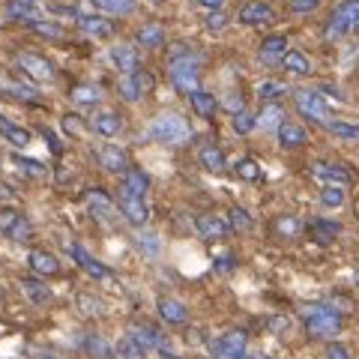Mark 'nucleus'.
I'll return each instance as SVG.
<instances>
[{"label":"nucleus","mask_w":359,"mask_h":359,"mask_svg":"<svg viewBox=\"0 0 359 359\" xmlns=\"http://www.w3.org/2000/svg\"><path fill=\"white\" fill-rule=\"evenodd\" d=\"M150 138L165 144V147H183V144L192 138V126H189V120L183 114H177V111H165V114H159L153 120Z\"/></svg>","instance_id":"obj_1"},{"label":"nucleus","mask_w":359,"mask_h":359,"mask_svg":"<svg viewBox=\"0 0 359 359\" xmlns=\"http://www.w3.org/2000/svg\"><path fill=\"white\" fill-rule=\"evenodd\" d=\"M306 330L311 339H335L341 330V314L327 306H309L306 309Z\"/></svg>","instance_id":"obj_2"},{"label":"nucleus","mask_w":359,"mask_h":359,"mask_svg":"<svg viewBox=\"0 0 359 359\" xmlns=\"http://www.w3.org/2000/svg\"><path fill=\"white\" fill-rule=\"evenodd\" d=\"M201 54L195 57H183L171 63V84L180 90L183 96H192L195 90H201Z\"/></svg>","instance_id":"obj_3"},{"label":"nucleus","mask_w":359,"mask_h":359,"mask_svg":"<svg viewBox=\"0 0 359 359\" xmlns=\"http://www.w3.org/2000/svg\"><path fill=\"white\" fill-rule=\"evenodd\" d=\"M84 204L90 210V216H93L96 222H102V224H114L120 219L117 204L108 198L105 189H99V186L96 189H87V192H84Z\"/></svg>","instance_id":"obj_4"},{"label":"nucleus","mask_w":359,"mask_h":359,"mask_svg":"<svg viewBox=\"0 0 359 359\" xmlns=\"http://www.w3.org/2000/svg\"><path fill=\"white\" fill-rule=\"evenodd\" d=\"M18 69L25 72V78H30L33 84H45L54 78V63L48 57H42V54H33V51H21L18 54Z\"/></svg>","instance_id":"obj_5"},{"label":"nucleus","mask_w":359,"mask_h":359,"mask_svg":"<svg viewBox=\"0 0 359 359\" xmlns=\"http://www.w3.org/2000/svg\"><path fill=\"white\" fill-rule=\"evenodd\" d=\"M117 210H120V219L129 222L132 228H147V222H150V207H147V201H144V198H135V195L120 192Z\"/></svg>","instance_id":"obj_6"},{"label":"nucleus","mask_w":359,"mask_h":359,"mask_svg":"<svg viewBox=\"0 0 359 359\" xmlns=\"http://www.w3.org/2000/svg\"><path fill=\"white\" fill-rule=\"evenodd\" d=\"M294 105L306 120L311 123H327V102L314 90H294Z\"/></svg>","instance_id":"obj_7"},{"label":"nucleus","mask_w":359,"mask_h":359,"mask_svg":"<svg viewBox=\"0 0 359 359\" xmlns=\"http://www.w3.org/2000/svg\"><path fill=\"white\" fill-rule=\"evenodd\" d=\"M212 359H245V332H224L222 339L210 341Z\"/></svg>","instance_id":"obj_8"},{"label":"nucleus","mask_w":359,"mask_h":359,"mask_svg":"<svg viewBox=\"0 0 359 359\" xmlns=\"http://www.w3.org/2000/svg\"><path fill=\"white\" fill-rule=\"evenodd\" d=\"M96 159H99V165H102L108 174H117V177H123L132 168L126 150L117 147V144H102V147L96 150Z\"/></svg>","instance_id":"obj_9"},{"label":"nucleus","mask_w":359,"mask_h":359,"mask_svg":"<svg viewBox=\"0 0 359 359\" xmlns=\"http://www.w3.org/2000/svg\"><path fill=\"white\" fill-rule=\"evenodd\" d=\"M66 252H69V257L84 269V273L90 276V278H111V269L105 266V264H99L93 255H90L84 245H78V243H66Z\"/></svg>","instance_id":"obj_10"},{"label":"nucleus","mask_w":359,"mask_h":359,"mask_svg":"<svg viewBox=\"0 0 359 359\" xmlns=\"http://www.w3.org/2000/svg\"><path fill=\"white\" fill-rule=\"evenodd\" d=\"M108 54H111V63H114L123 75H132V72L141 69V54H138V48H135L132 42H117V45H111Z\"/></svg>","instance_id":"obj_11"},{"label":"nucleus","mask_w":359,"mask_h":359,"mask_svg":"<svg viewBox=\"0 0 359 359\" xmlns=\"http://www.w3.org/2000/svg\"><path fill=\"white\" fill-rule=\"evenodd\" d=\"M0 231H4L13 243H25L33 233V224L27 216H21V212L6 210V212H0Z\"/></svg>","instance_id":"obj_12"},{"label":"nucleus","mask_w":359,"mask_h":359,"mask_svg":"<svg viewBox=\"0 0 359 359\" xmlns=\"http://www.w3.org/2000/svg\"><path fill=\"white\" fill-rule=\"evenodd\" d=\"M150 75H141V69L138 72H132V75H123L120 78V84H117V90H120V99L123 102H129V105H135V102H141V96L150 90Z\"/></svg>","instance_id":"obj_13"},{"label":"nucleus","mask_w":359,"mask_h":359,"mask_svg":"<svg viewBox=\"0 0 359 359\" xmlns=\"http://www.w3.org/2000/svg\"><path fill=\"white\" fill-rule=\"evenodd\" d=\"M311 177L323 180V183H330V186H341V189L353 183V174L347 171L344 165H335V162H314L311 165Z\"/></svg>","instance_id":"obj_14"},{"label":"nucleus","mask_w":359,"mask_h":359,"mask_svg":"<svg viewBox=\"0 0 359 359\" xmlns=\"http://www.w3.org/2000/svg\"><path fill=\"white\" fill-rule=\"evenodd\" d=\"M237 18H240V25H245V27H257V25H269V21L276 18V13H273V6H269L266 0H249V4L237 13Z\"/></svg>","instance_id":"obj_15"},{"label":"nucleus","mask_w":359,"mask_h":359,"mask_svg":"<svg viewBox=\"0 0 359 359\" xmlns=\"http://www.w3.org/2000/svg\"><path fill=\"white\" fill-rule=\"evenodd\" d=\"M129 341H135L141 347L144 353H150V351H159V347L165 344V335L156 330V327H150V323H135V327L129 330V335H126Z\"/></svg>","instance_id":"obj_16"},{"label":"nucleus","mask_w":359,"mask_h":359,"mask_svg":"<svg viewBox=\"0 0 359 359\" xmlns=\"http://www.w3.org/2000/svg\"><path fill=\"white\" fill-rule=\"evenodd\" d=\"M0 138H4L6 144H13L15 150H27L33 144V132L18 126L15 120H9L6 114H0Z\"/></svg>","instance_id":"obj_17"},{"label":"nucleus","mask_w":359,"mask_h":359,"mask_svg":"<svg viewBox=\"0 0 359 359\" xmlns=\"http://www.w3.org/2000/svg\"><path fill=\"white\" fill-rule=\"evenodd\" d=\"M195 228L207 243H219V240H224L231 233V224L224 219H219V216H210V212H204V216L195 219Z\"/></svg>","instance_id":"obj_18"},{"label":"nucleus","mask_w":359,"mask_h":359,"mask_svg":"<svg viewBox=\"0 0 359 359\" xmlns=\"http://www.w3.org/2000/svg\"><path fill=\"white\" fill-rule=\"evenodd\" d=\"M90 129L96 135H102V138H117L123 132V117L117 111H96V114L90 117Z\"/></svg>","instance_id":"obj_19"},{"label":"nucleus","mask_w":359,"mask_h":359,"mask_svg":"<svg viewBox=\"0 0 359 359\" xmlns=\"http://www.w3.org/2000/svg\"><path fill=\"white\" fill-rule=\"evenodd\" d=\"M156 309H159V318L168 327H183V323H189V309L174 297H162L156 302Z\"/></svg>","instance_id":"obj_20"},{"label":"nucleus","mask_w":359,"mask_h":359,"mask_svg":"<svg viewBox=\"0 0 359 359\" xmlns=\"http://www.w3.org/2000/svg\"><path fill=\"white\" fill-rule=\"evenodd\" d=\"M75 27L84 30L87 36H93V39H108L111 33H114V25H111L105 15H84V13H78Z\"/></svg>","instance_id":"obj_21"},{"label":"nucleus","mask_w":359,"mask_h":359,"mask_svg":"<svg viewBox=\"0 0 359 359\" xmlns=\"http://www.w3.org/2000/svg\"><path fill=\"white\" fill-rule=\"evenodd\" d=\"M27 266L33 269L36 276H57L60 273V261L54 257L51 252H45V249H30L27 252Z\"/></svg>","instance_id":"obj_22"},{"label":"nucleus","mask_w":359,"mask_h":359,"mask_svg":"<svg viewBox=\"0 0 359 359\" xmlns=\"http://www.w3.org/2000/svg\"><path fill=\"white\" fill-rule=\"evenodd\" d=\"M189 99V105H192V111L201 117V120H210V117H216V111H219V99L216 93H210V90H195L192 96H186Z\"/></svg>","instance_id":"obj_23"},{"label":"nucleus","mask_w":359,"mask_h":359,"mask_svg":"<svg viewBox=\"0 0 359 359\" xmlns=\"http://www.w3.org/2000/svg\"><path fill=\"white\" fill-rule=\"evenodd\" d=\"M255 120H257V129H264V132H278V126H282L287 117H285V108L278 105V102H266V105L255 114Z\"/></svg>","instance_id":"obj_24"},{"label":"nucleus","mask_w":359,"mask_h":359,"mask_svg":"<svg viewBox=\"0 0 359 359\" xmlns=\"http://www.w3.org/2000/svg\"><path fill=\"white\" fill-rule=\"evenodd\" d=\"M123 192L126 195H135V198H147L150 192V177L141 171V168H129L123 174Z\"/></svg>","instance_id":"obj_25"},{"label":"nucleus","mask_w":359,"mask_h":359,"mask_svg":"<svg viewBox=\"0 0 359 359\" xmlns=\"http://www.w3.org/2000/svg\"><path fill=\"white\" fill-rule=\"evenodd\" d=\"M278 144H282L285 150H297V147H302V144L309 141V135H306V129L302 126H297V123H290V120H285L282 126H278Z\"/></svg>","instance_id":"obj_26"},{"label":"nucleus","mask_w":359,"mask_h":359,"mask_svg":"<svg viewBox=\"0 0 359 359\" xmlns=\"http://www.w3.org/2000/svg\"><path fill=\"white\" fill-rule=\"evenodd\" d=\"M198 159H201V168L210 174H222L224 168H228V159H224L222 147H216V144H204L198 153Z\"/></svg>","instance_id":"obj_27"},{"label":"nucleus","mask_w":359,"mask_h":359,"mask_svg":"<svg viewBox=\"0 0 359 359\" xmlns=\"http://www.w3.org/2000/svg\"><path fill=\"white\" fill-rule=\"evenodd\" d=\"M135 42H138L141 48H162V45H165V27L159 25V21H150V25L138 27V33H135Z\"/></svg>","instance_id":"obj_28"},{"label":"nucleus","mask_w":359,"mask_h":359,"mask_svg":"<svg viewBox=\"0 0 359 359\" xmlns=\"http://www.w3.org/2000/svg\"><path fill=\"white\" fill-rule=\"evenodd\" d=\"M69 99L75 105H81V108H90V105H99L102 102V90H99L96 84H75L69 90Z\"/></svg>","instance_id":"obj_29"},{"label":"nucleus","mask_w":359,"mask_h":359,"mask_svg":"<svg viewBox=\"0 0 359 359\" xmlns=\"http://www.w3.org/2000/svg\"><path fill=\"white\" fill-rule=\"evenodd\" d=\"M21 290H25V297L33 302V306L51 302V287L45 282H39V278H21Z\"/></svg>","instance_id":"obj_30"},{"label":"nucleus","mask_w":359,"mask_h":359,"mask_svg":"<svg viewBox=\"0 0 359 359\" xmlns=\"http://www.w3.org/2000/svg\"><path fill=\"white\" fill-rule=\"evenodd\" d=\"M287 54V36H282V33H276V36H266L261 42V60L273 63V60H282Z\"/></svg>","instance_id":"obj_31"},{"label":"nucleus","mask_w":359,"mask_h":359,"mask_svg":"<svg viewBox=\"0 0 359 359\" xmlns=\"http://www.w3.org/2000/svg\"><path fill=\"white\" fill-rule=\"evenodd\" d=\"M282 66H285V72H290V75H299V78L311 75V60H309L302 51H297V48H290V51L285 54Z\"/></svg>","instance_id":"obj_32"},{"label":"nucleus","mask_w":359,"mask_h":359,"mask_svg":"<svg viewBox=\"0 0 359 359\" xmlns=\"http://www.w3.org/2000/svg\"><path fill=\"white\" fill-rule=\"evenodd\" d=\"M309 233L318 243H332L335 237L341 233V224L339 222H330V219H318V222H311L309 224Z\"/></svg>","instance_id":"obj_33"},{"label":"nucleus","mask_w":359,"mask_h":359,"mask_svg":"<svg viewBox=\"0 0 359 359\" xmlns=\"http://www.w3.org/2000/svg\"><path fill=\"white\" fill-rule=\"evenodd\" d=\"M30 33H36V36L42 39H66V30L63 25H57V21H48V18H39V21H30V25H25Z\"/></svg>","instance_id":"obj_34"},{"label":"nucleus","mask_w":359,"mask_h":359,"mask_svg":"<svg viewBox=\"0 0 359 359\" xmlns=\"http://www.w3.org/2000/svg\"><path fill=\"white\" fill-rule=\"evenodd\" d=\"M0 93L9 99H25V102L36 99V90L27 87L25 81H13V78H0Z\"/></svg>","instance_id":"obj_35"},{"label":"nucleus","mask_w":359,"mask_h":359,"mask_svg":"<svg viewBox=\"0 0 359 359\" xmlns=\"http://www.w3.org/2000/svg\"><path fill=\"white\" fill-rule=\"evenodd\" d=\"M90 4H93L96 9H102V13H108V15H129L138 0H90Z\"/></svg>","instance_id":"obj_36"},{"label":"nucleus","mask_w":359,"mask_h":359,"mask_svg":"<svg viewBox=\"0 0 359 359\" xmlns=\"http://www.w3.org/2000/svg\"><path fill=\"white\" fill-rule=\"evenodd\" d=\"M13 165L18 168L25 177H33V180H42V177H48V168H45L42 162L36 159H25V156H13Z\"/></svg>","instance_id":"obj_37"},{"label":"nucleus","mask_w":359,"mask_h":359,"mask_svg":"<svg viewBox=\"0 0 359 359\" xmlns=\"http://www.w3.org/2000/svg\"><path fill=\"white\" fill-rule=\"evenodd\" d=\"M84 347H87V353L96 356V359H114V347H111L102 335H87Z\"/></svg>","instance_id":"obj_38"},{"label":"nucleus","mask_w":359,"mask_h":359,"mask_svg":"<svg viewBox=\"0 0 359 359\" xmlns=\"http://www.w3.org/2000/svg\"><path fill=\"white\" fill-rule=\"evenodd\" d=\"M332 18H335V21H341L344 27H351V30H353V25L359 21V0H344V4L332 13Z\"/></svg>","instance_id":"obj_39"},{"label":"nucleus","mask_w":359,"mask_h":359,"mask_svg":"<svg viewBox=\"0 0 359 359\" xmlns=\"http://www.w3.org/2000/svg\"><path fill=\"white\" fill-rule=\"evenodd\" d=\"M327 129L341 141H359V126L347 120H327Z\"/></svg>","instance_id":"obj_40"},{"label":"nucleus","mask_w":359,"mask_h":359,"mask_svg":"<svg viewBox=\"0 0 359 359\" xmlns=\"http://www.w3.org/2000/svg\"><path fill=\"white\" fill-rule=\"evenodd\" d=\"M287 93V84L282 81H273V78H266V81L257 84V96H261V102H276L278 96Z\"/></svg>","instance_id":"obj_41"},{"label":"nucleus","mask_w":359,"mask_h":359,"mask_svg":"<svg viewBox=\"0 0 359 359\" xmlns=\"http://www.w3.org/2000/svg\"><path fill=\"white\" fill-rule=\"evenodd\" d=\"M233 174L245 180V183H257V180H261V165L255 159H237L233 162Z\"/></svg>","instance_id":"obj_42"},{"label":"nucleus","mask_w":359,"mask_h":359,"mask_svg":"<svg viewBox=\"0 0 359 359\" xmlns=\"http://www.w3.org/2000/svg\"><path fill=\"white\" fill-rule=\"evenodd\" d=\"M344 201H347V195H344L341 186H323V189H320V204L327 207V210L344 207Z\"/></svg>","instance_id":"obj_43"},{"label":"nucleus","mask_w":359,"mask_h":359,"mask_svg":"<svg viewBox=\"0 0 359 359\" xmlns=\"http://www.w3.org/2000/svg\"><path fill=\"white\" fill-rule=\"evenodd\" d=\"M75 306H78V311H81V314H87V318H99V314L105 311L102 299H96L93 294H78Z\"/></svg>","instance_id":"obj_44"},{"label":"nucleus","mask_w":359,"mask_h":359,"mask_svg":"<svg viewBox=\"0 0 359 359\" xmlns=\"http://www.w3.org/2000/svg\"><path fill=\"white\" fill-rule=\"evenodd\" d=\"M299 231H302V222L297 216H278L276 219V233L278 237L294 240V237H299Z\"/></svg>","instance_id":"obj_45"},{"label":"nucleus","mask_w":359,"mask_h":359,"mask_svg":"<svg viewBox=\"0 0 359 359\" xmlns=\"http://www.w3.org/2000/svg\"><path fill=\"white\" fill-rule=\"evenodd\" d=\"M228 216H231V231H243V233H249L252 228H255V222H252V216H249V212H245L243 207H231V212H228Z\"/></svg>","instance_id":"obj_46"},{"label":"nucleus","mask_w":359,"mask_h":359,"mask_svg":"<svg viewBox=\"0 0 359 359\" xmlns=\"http://www.w3.org/2000/svg\"><path fill=\"white\" fill-rule=\"evenodd\" d=\"M231 126L237 135H249V132L257 129V120H255V114H249V111H240V114L231 117Z\"/></svg>","instance_id":"obj_47"},{"label":"nucleus","mask_w":359,"mask_h":359,"mask_svg":"<svg viewBox=\"0 0 359 359\" xmlns=\"http://www.w3.org/2000/svg\"><path fill=\"white\" fill-rule=\"evenodd\" d=\"M87 126H90V123H87ZM84 117H78V114H63V132L66 135H75V138H78V135H84Z\"/></svg>","instance_id":"obj_48"},{"label":"nucleus","mask_w":359,"mask_h":359,"mask_svg":"<svg viewBox=\"0 0 359 359\" xmlns=\"http://www.w3.org/2000/svg\"><path fill=\"white\" fill-rule=\"evenodd\" d=\"M138 245H141V249L144 252H147V255H159L162 252V240H159V233H141V237H138Z\"/></svg>","instance_id":"obj_49"},{"label":"nucleus","mask_w":359,"mask_h":359,"mask_svg":"<svg viewBox=\"0 0 359 359\" xmlns=\"http://www.w3.org/2000/svg\"><path fill=\"white\" fill-rule=\"evenodd\" d=\"M204 27H207L210 33H222L224 27H228V15H224L222 9H219V13H210L207 21H204Z\"/></svg>","instance_id":"obj_50"},{"label":"nucleus","mask_w":359,"mask_h":359,"mask_svg":"<svg viewBox=\"0 0 359 359\" xmlns=\"http://www.w3.org/2000/svg\"><path fill=\"white\" fill-rule=\"evenodd\" d=\"M318 6H320V0H290V13H297V15H309Z\"/></svg>","instance_id":"obj_51"},{"label":"nucleus","mask_w":359,"mask_h":359,"mask_svg":"<svg viewBox=\"0 0 359 359\" xmlns=\"http://www.w3.org/2000/svg\"><path fill=\"white\" fill-rule=\"evenodd\" d=\"M144 356H147V353H144L135 341H129V339H126V341L120 344V359H144Z\"/></svg>","instance_id":"obj_52"},{"label":"nucleus","mask_w":359,"mask_h":359,"mask_svg":"<svg viewBox=\"0 0 359 359\" xmlns=\"http://www.w3.org/2000/svg\"><path fill=\"white\" fill-rule=\"evenodd\" d=\"M266 327L273 330L276 335H287V332H290V320H287V318H278V314H276V318L266 320Z\"/></svg>","instance_id":"obj_53"},{"label":"nucleus","mask_w":359,"mask_h":359,"mask_svg":"<svg viewBox=\"0 0 359 359\" xmlns=\"http://www.w3.org/2000/svg\"><path fill=\"white\" fill-rule=\"evenodd\" d=\"M327 359H351V351L344 344H330L327 347Z\"/></svg>","instance_id":"obj_54"},{"label":"nucleus","mask_w":359,"mask_h":359,"mask_svg":"<svg viewBox=\"0 0 359 359\" xmlns=\"http://www.w3.org/2000/svg\"><path fill=\"white\" fill-rule=\"evenodd\" d=\"M42 138H45V141H48V147H51V153H54V156H63V144H60L57 138H54V132H48V129H42Z\"/></svg>","instance_id":"obj_55"},{"label":"nucleus","mask_w":359,"mask_h":359,"mask_svg":"<svg viewBox=\"0 0 359 359\" xmlns=\"http://www.w3.org/2000/svg\"><path fill=\"white\" fill-rule=\"evenodd\" d=\"M233 266H237V264H233V255H222L219 261H216L219 273H233Z\"/></svg>","instance_id":"obj_56"},{"label":"nucleus","mask_w":359,"mask_h":359,"mask_svg":"<svg viewBox=\"0 0 359 359\" xmlns=\"http://www.w3.org/2000/svg\"><path fill=\"white\" fill-rule=\"evenodd\" d=\"M198 6L210 9V13H219V9L224 6V0H198Z\"/></svg>","instance_id":"obj_57"},{"label":"nucleus","mask_w":359,"mask_h":359,"mask_svg":"<svg viewBox=\"0 0 359 359\" xmlns=\"http://www.w3.org/2000/svg\"><path fill=\"white\" fill-rule=\"evenodd\" d=\"M13 198H15V195H13V189L0 183V204H9V201H13Z\"/></svg>","instance_id":"obj_58"},{"label":"nucleus","mask_w":359,"mask_h":359,"mask_svg":"<svg viewBox=\"0 0 359 359\" xmlns=\"http://www.w3.org/2000/svg\"><path fill=\"white\" fill-rule=\"evenodd\" d=\"M159 353H162V359H180V356H177L174 351H168V347H165V344L159 347Z\"/></svg>","instance_id":"obj_59"},{"label":"nucleus","mask_w":359,"mask_h":359,"mask_svg":"<svg viewBox=\"0 0 359 359\" xmlns=\"http://www.w3.org/2000/svg\"><path fill=\"white\" fill-rule=\"evenodd\" d=\"M18 4H33V6H39L42 0H18Z\"/></svg>","instance_id":"obj_60"},{"label":"nucleus","mask_w":359,"mask_h":359,"mask_svg":"<svg viewBox=\"0 0 359 359\" xmlns=\"http://www.w3.org/2000/svg\"><path fill=\"white\" fill-rule=\"evenodd\" d=\"M353 30H356V33H359V21H356V25H353Z\"/></svg>","instance_id":"obj_61"},{"label":"nucleus","mask_w":359,"mask_h":359,"mask_svg":"<svg viewBox=\"0 0 359 359\" xmlns=\"http://www.w3.org/2000/svg\"><path fill=\"white\" fill-rule=\"evenodd\" d=\"M153 4H165V0H153Z\"/></svg>","instance_id":"obj_62"},{"label":"nucleus","mask_w":359,"mask_h":359,"mask_svg":"<svg viewBox=\"0 0 359 359\" xmlns=\"http://www.w3.org/2000/svg\"><path fill=\"white\" fill-rule=\"evenodd\" d=\"M198 359H204V356H198Z\"/></svg>","instance_id":"obj_63"}]
</instances>
